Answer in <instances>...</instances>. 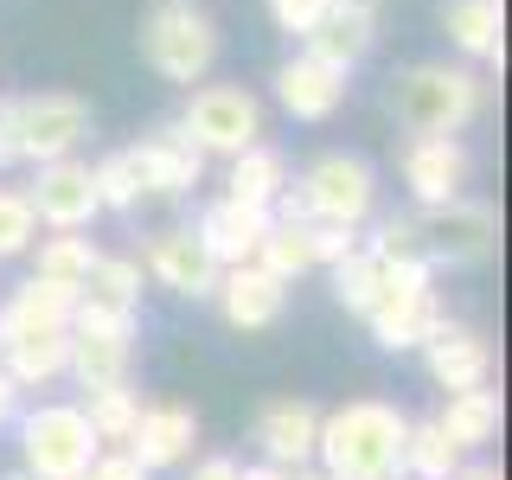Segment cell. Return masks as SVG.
Instances as JSON below:
<instances>
[{
  "label": "cell",
  "instance_id": "obj_42",
  "mask_svg": "<svg viewBox=\"0 0 512 480\" xmlns=\"http://www.w3.org/2000/svg\"><path fill=\"white\" fill-rule=\"evenodd\" d=\"M237 480H295V468H276V461H250Z\"/></svg>",
  "mask_w": 512,
  "mask_h": 480
},
{
  "label": "cell",
  "instance_id": "obj_40",
  "mask_svg": "<svg viewBox=\"0 0 512 480\" xmlns=\"http://www.w3.org/2000/svg\"><path fill=\"white\" fill-rule=\"evenodd\" d=\"M20 397H26V391H20V384H13L7 372H0V429H7L13 416H20Z\"/></svg>",
  "mask_w": 512,
  "mask_h": 480
},
{
  "label": "cell",
  "instance_id": "obj_34",
  "mask_svg": "<svg viewBox=\"0 0 512 480\" xmlns=\"http://www.w3.org/2000/svg\"><path fill=\"white\" fill-rule=\"evenodd\" d=\"M32 237H39V218H32L26 192L20 186H0V263H7V256H26Z\"/></svg>",
  "mask_w": 512,
  "mask_h": 480
},
{
  "label": "cell",
  "instance_id": "obj_11",
  "mask_svg": "<svg viewBox=\"0 0 512 480\" xmlns=\"http://www.w3.org/2000/svg\"><path fill=\"white\" fill-rule=\"evenodd\" d=\"M128 160H135V180H141L148 199H186V192H199V180H205V154L192 148V135L180 122L148 128V135L128 148Z\"/></svg>",
  "mask_w": 512,
  "mask_h": 480
},
{
  "label": "cell",
  "instance_id": "obj_31",
  "mask_svg": "<svg viewBox=\"0 0 512 480\" xmlns=\"http://www.w3.org/2000/svg\"><path fill=\"white\" fill-rule=\"evenodd\" d=\"M250 263H263L269 276H282V282H301V276L314 269L308 224H282V218H269V231H263V244H256Z\"/></svg>",
  "mask_w": 512,
  "mask_h": 480
},
{
  "label": "cell",
  "instance_id": "obj_30",
  "mask_svg": "<svg viewBox=\"0 0 512 480\" xmlns=\"http://www.w3.org/2000/svg\"><path fill=\"white\" fill-rule=\"evenodd\" d=\"M327 282H333V301H340L346 314H372L378 308V256L365 244H352L340 263H327Z\"/></svg>",
  "mask_w": 512,
  "mask_h": 480
},
{
  "label": "cell",
  "instance_id": "obj_6",
  "mask_svg": "<svg viewBox=\"0 0 512 480\" xmlns=\"http://www.w3.org/2000/svg\"><path fill=\"white\" fill-rule=\"evenodd\" d=\"M192 135V148L199 154H218L231 160L237 148H250V141H263V96L244 90V84H192L186 90V109L173 116Z\"/></svg>",
  "mask_w": 512,
  "mask_h": 480
},
{
  "label": "cell",
  "instance_id": "obj_17",
  "mask_svg": "<svg viewBox=\"0 0 512 480\" xmlns=\"http://www.w3.org/2000/svg\"><path fill=\"white\" fill-rule=\"evenodd\" d=\"M423 365H429V378H436L442 391H474V384L493 378V346H487L480 327L442 314L436 327H429V340H423Z\"/></svg>",
  "mask_w": 512,
  "mask_h": 480
},
{
  "label": "cell",
  "instance_id": "obj_41",
  "mask_svg": "<svg viewBox=\"0 0 512 480\" xmlns=\"http://www.w3.org/2000/svg\"><path fill=\"white\" fill-rule=\"evenodd\" d=\"M448 480H506V474L493 468V461H461V468L448 474Z\"/></svg>",
  "mask_w": 512,
  "mask_h": 480
},
{
  "label": "cell",
  "instance_id": "obj_22",
  "mask_svg": "<svg viewBox=\"0 0 512 480\" xmlns=\"http://www.w3.org/2000/svg\"><path fill=\"white\" fill-rule=\"evenodd\" d=\"M135 365V327H71V365L64 378H77L84 391L122 384Z\"/></svg>",
  "mask_w": 512,
  "mask_h": 480
},
{
  "label": "cell",
  "instance_id": "obj_25",
  "mask_svg": "<svg viewBox=\"0 0 512 480\" xmlns=\"http://www.w3.org/2000/svg\"><path fill=\"white\" fill-rule=\"evenodd\" d=\"M288 180H295V173H288V154L276 148V141H250V148H237L231 167H224V199L263 205V212H269Z\"/></svg>",
  "mask_w": 512,
  "mask_h": 480
},
{
  "label": "cell",
  "instance_id": "obj_5",
  "mask_svg": "<svg viewBox=\"0 0 512 480\" xmlns=\"http://www.w3.org/2000/svg\"><path fill=\"white\" fill-rule=\"evenodd\" d=\"M13 423H20V468L32 480H77L103 455V442H96V429L84 423L77 404H39L20 410Z\"/></svg>",
  "mask_w": 512,
  "mask_h": 480
},
{
  "label": "cell",
  "instance_id": "obj_21",
  "mask_svg": "<svg viewBox=\"0 0 512 480\" xmlns=\"http://www.w3.org/2000/svg\"><path fill=\"white\" fill-rule=\"evenodd\" d=\"M71 308H77V288L26 276L7 301H0V346L26 340V333H64V327H71Z\"/></svg>",
  "mask_w": 512,
  "mask_h": 480
},
{
  "label": "cell",
  "instance_id": "obj_2",
  "mask_svg": "<svg viewBox=\"0 0 512 480\" xmlns=\"http://www.w3.org/2000/svg\"><path fill=\"white\" fill-rule=\"evenodd\" d=\"M384 109L404 135H468L487 109V84L468 64H448V58H423L404 64L384 90Z\"/></svg>",
  "mask_w": 512,
  "mask_h": 480
},
{
  "label": "cell",
  "instance_id": "obj_4",
  "mask_svg": "<svg viewBox=\"0 0 512 480\" xmlns=\"http://www.w3.org/2000/svg\"><path fill=\"white\" fill-rule=\"evenodd\" d=\"M218 20L199 7V0H154L148 20H141V58L160 84H205L218 64Z\"/></svg>",
  "mask_w": 512,
  "mask_h": 480
},
{
  "label": "cell",
  "instance_id": "obj_8",
  "mask_svg": "<svg viewBox=\"0 0 512 480\" xmlns=\"http://www.w3.org/2000/svg\"><path fill=\"white\" fill-rule=\"evenodd\" d=\"M295 186H301V199H308V218H320V224H352V231H365L372 212H378V167L365 154H346V148H327Z\"/></svg>",
  "mask_w": 512,
  "mask_h": 480
},
{
  "label": "cell",
  "instance_id": "obj_15",
  "mask_svg": "<svg viewBox=\"0 0 512 480\" xmlns=\"http://www.w3.org/2000/svg\"><path fill=\"white\" fill-rule=\"evenodd\" d=\"M212 301H218L224 327H237V333H263V327H276L282 308H288V282H282V276H269L263 263H231V269H218Z\"/></svg>",
  "mask_w": 512,
  "mask_h": 480
},
{
  "label": "cell",
  "instance_id": "obj_9",
  "mask_svg": "<svg viewBox=\"0 0 512 480\" xmlns=\"http://www.w3.org/2000/svg\"><path fill=\"white\" fill-rule=\"evenodd\" d=\"M20 192H26L32 218H39V231H90V224L103 218L90 160H77V154L39 160V167H32V186H20Z\"/></svg>",
  "mask_w": 512,
  "mask_h": 480
},
{
  "label": "cell",
  "instance_id": "obj_27",
  "mask_svg": "<svg viewBox=\"0 0 512 480\" xmlns=\"http://www.w3.org/2000/svg\"><path fill=\"white\" fill-rule=\"evenodd\" d=\"M32 276H45V282H58V288H84V276L96 269V237L84 231H52V237H32Z\"/></svg>",
  "mask_w": 512,
  "mask_h": 480
},
{
  "label": "cell",
  "instance_id": "obj_18",
  "mask_svg": "<svg viewBox=\"0 0 512 480\" xmlns=\"http://www.w3.org/2000/svg\"><path fill=\"white\" fill-rule=\"evenodd\" d=\"M314 436H320V410L308 397H269L250 423V442L263 448V461H276V468H308Z\"/></svg>",
  "mask_w": 512,
  "mask_h": 480
},
{
  "label": "cell",
  "instance_id": "obj_33",
  "mask_svg": "<svg viewBox=\"0 0 512 480\" xmlns=\"http://www.w3.org/2000/svg\"><path fill=\"white\" fill-rule=\"evenodd\" d=\"M90 180H96V205H103V212H135V205L148 199L141 180H135V160H128V148L90 160Z\"/></svg>",
  "mask_w": 512,
  "mask_h": 480
},
{
  "label": "cell",
  "instance_id": "obj_29",
  "mask_svg": "<svg viewBox=\"0 0 512 480\" xmlns=\"http://www.w3.org/2000/svg\"><path fill=\"white\" fill-rule=\"evenodd\" d=\"M77 410H84V423L96 429V442H103V448H122L128 429H135V416L148 410V397H141L135 384L122 378V384H103V391H90Z\"/></svg>",
  "mask_w": 512,
  "mask_h": 480
},
{
  "label": "cell",
  "instance_id": "obj_19",
  "mask_svg": "<svg viewBox=\"0 0 512 480\" xmlns=\"http://www.w3.org/2000/svg\"><path fill=\"white\" fill-rule=\"evenodd\" d=\"M122 448L148 474H167V468H180V461H192V448H199V416L186 404H148L135 416V429H128Z\"/></svg>",
  "mask_w": 512,
  "mask_h": 480
},
{
  "label": "cell",
  "instance_id": "obj_39",
  "mask_svg": "<svg viewBox=\"0 0 512 480\" xmlns=\"http://www.w3.org/2000/svg\"><path fill=\"white\" fill-rule=\"evenodd\" d=\"M20 167V141H13V116H7V96H0V173Z\"/></svg>",
  "mask_w": 512,
  "mask_h": 480
},
{
  "label": "cell",
  "instance_id": "obj_28",
  "mask_svg": "<svg viewBox=\"0 0 512 480\" xmlns=\"http://www.w3.org/2000/svg\"><path fill=\"white\" fill-rule=\"evenodd\" d=\"M442 320V301L423 295V301H378L372 314H365V327H372V340L384 352H416L429 340V327Z\"/></svg>",
  "mask_w": 512,
  "mask_h": 480
},
{
  "label": "cell",
  "instance_id": "obj_10",
  "mask_svg": "<svg viewBox=\"0 0 512 480\" xmlns=\"http://www.w3.org/2000/svg\"><path fill=\"white\" fill-rule=\"evenodd\" d=\"M141 295H148V269L141 256H96V269L77 288L71 327H141Z\"/></svg>",
  "mask_w": 512,
  "mask_h": 480
},
{
  "label": "cell",
  "instance_id": "obj_38",
  "mask_svg": "<svg viewBox=\"0 0 512 480\" xmlns=\"http://www.w3.org/2000/svg\"><path fill=\"white\" fill-rule=\"evenodd\" d=\"M244 474V461H231V455H205V461H192V474L186 480H237Z\"/></svg>",
  "mask_w": 512,
  "mask_h": 480
},
{
  "label": "cell",
  "instance_id": "obj_24",
  "mask_svg": "<svg viewBox=\"0 0 512 480\" xmlns=\"http://www.w3.org/2000/svg\"><path fill=\"white\" fill-rule=\"evenodd\" d=\"M500 391H493V378L487 384H474V391H448V404L436 410V429L448 442L461 448V455H474V448H487V442H500Z\"/></svg>",
  "mask_w": 512,
  "mask_h": 480
},
{
  "label": "cell",
  "instance_id": "obj_37",
  "mask_svg": "<svg viewBox=\"0 0 512 480\" xmlns=\"http://www.w3.org/2000/svg\"><path fill=\"white\" fill-rule=\"evenodd\" d=\"M84 474H90V480H148V468H141L128 448H103V455H96Z\"/></svg>",
  "mask_w": 512,
  "mask_h": 480
},
{
  "label": "cell",
  "instance_id": "obj_43",
  "mask_svg": "<svg viewBox=\"0 0 512 480\" xmlns=\"http://www.w3.org/2000/svg\"><path fill=\"white\" fill-rule=\"evenodd\" d=\"M0 480H32V474H26V468H20V474H0Z\"/></svg>",
  "mask_w": 512,
  "mask_h": 480
},
{
  "label": "cell",
  "instance_id": "obj_16",
  "mask_svg": "<svg viewBox=\"0 0 512 480\" xmlns=\"http://www.w3.org/2000/svg\"><path fill=\"white\" fill-rule=\"evenodd\" d=\"M269 84H276V103H282L288 122H333V116H340V103H346V71L308 58L301 45H295V58L276 64Z\"/></svg>",
  "mask_w": 512,
  "mask_h": 480
},
{
  "label": "cell",
  "instance_id": "obj_35",
  "mask_svg": "<svg viewBox=\"0 0 512 480\" xmlns=\"http://www.w3.org/2000/svg\"><path fill=\"white\" fill-rule=\"evenodd\" d=\"M308 244H314V269H327V263H340V256L359 244V231H352V224H320V218H308Z\"/></svg>",
  "mask_w": 512,
  "mask_h": 480
},
{
  "label": "cell",
  "instance_id": "obj_23",
  "mask_svg": "<svg viewBox=\"0 0 512 480\" xmlns=\"http://www.w3.org/2000/svg\"><path fill=\"white\" fill-rule=\"evenodd\" d=\"M442 32L461 58H480L500 71L506 64V13L500 0H442Z\"/></svg>",
  "mask_w": 512,
  "mask_h": 480
},
{
  "label": "cell",
  "instance_id": "obj_13",
  "mask_svg": "<svg viewBox=\"0 0 512 480\" xmlns=\"http://www.w3.org/2000/svg\"><path fill=\"white\" fill-rule=\"evenodd\" d=\"M295 45L308 58H320V64H333V71L352 77L378 45V0H327V13H320Z\"/></svg>",
  "mask_w": 512,
  "mask_h": 480
},
{
  "label": "cell",
  "instance_id": "obj_1",
  "mask_svg": "<svg viewBox=\"0 0 512 480\" xmlns=\"http://www.w3.org/2000/svg\"><path fill=\"white\" fill-rule=\"evenodd\" d=\"M404 436L410 416L384 397H352V404L320 416L314 468L327 480H404Z\"/></svg>",
  "mask_w": 512,
  "mask_h": 480
},
{
  "label": "cell",
  "instance_id": "obj_36",
  "mask_svg": "<svg viewBox=\"0 0 512 480\" xmlns=\"http://www.w3.org/2000/svg\"><path fill=\"white\" fill-rule=\"evenodd\" d=\"M320 13H327V0H269V26L288 32V39H301Z\"/></svg>",
  "mask_w": 512,
  "mask_h": 480
},
{
  "label": "cell",
  "instance_id": "obj_3",
  "mask_svg": "<svg viewBox=\"0 0 512 480\" xmlns=\"http://www.w3.org/2000/svg\"><path fill=\"white\" fill-rule=\"evenodd\" d=\"M410 250L423 256L429 269H480L500 250V212L474 192H455V199L436 205H410Z\"/></svg>",
  "mask_w": 512,
  "mask_h": 480
},
{
  "label": "cell",
  "instance_id": "obj_32",
  "mask_svg": "<svg viewBox=\"0 0 512 480\" xmlns=\"http://www.w3.org/2000/svg\"><path fill=\"white\" fill-rule=\"evenodd\" d=\"M461 461H468V455L436 429V416H429V423H410V436H404V480H448Z\"/></svg>",
  "mask_w": 512,
  "mask_h": 480
},
{
  "label": "cell",
  "instance_id": "obj_7",
  "mask_svg": "<svg viewBox=\"0 0 512 480\" xmlns=\"http://www.w3.org/2000/svg\"><path fill=\"white\" fill-rule=\"evenodd\" d=\"M7 116H13V141H20V167H39V160H64L90 141V103L71 90H26L7 96Z\"/></svg>",
  "mask_w": 512,
  "mask_h": 480
},
{
  "label": "cell",
  "instance_id": "obj_26",
  "mask_svg": "<svg viewBox=\"0 0 512 480\" xmlns=\"http://www.w3.org/2000/svg\"><path fill=\"white\" fill-rule=\"evenodd\" d=\"M64 365H71V327H64V333H26V340L0 346V372L20 384V391H45V384H58Z\"/></svg>",
  "mask_w": 512,
  "mask_h": 480
},
{
  "label": "cell",
  "instance_id": "obj_12",
  "mask_svg": "<svg viewBox=\"0 0 512 480\" xmlns=\"http://www.w3.org/2000/svg\"><path fill=\"white\" fill-rule=\"evenodd\" d=\"M141 269H148L154 288H167V295H180V301H212V288H218V263H212V250L199 244L192 224L154 231L148 250H141Z\"/></svg>",
  "mask_w": 512,
  "mask_h": 480
},
{
  "label": "cell",
  "instance_id": "obj_20",
  "mask_svg": "<svg viewBox=\"0 0 512 480\" xmlns=\"http://www.w3.org/2000/svg\"><path fill=\"white\" fill-rule=\"evenodd\" d=\"M192 231H199V244L212 250L218 269H231V263H250L256 256V244H263V231H269V212L263 205H237V199L218 192V199L192 218Z\"/></svg>",
  "mask_w": 512,
  "mask_h": 480
},
{
  "label": "cell",
  "instance_id": "obj_14",
  "mask_svg": "<svg viewBox=\"0 0 512 480\" xmlns=\"http://www.w3.org/2000/svg\"><path fill=\"white\" fill-rule=\"evenodd\" d=\"M397 173H404V186H410L416 205L455 199V192H468V180H474V148L461 135H410Z\"/></svg>",
  "mask_w": 512,
  "mask_h": 480
}]
</instances>
